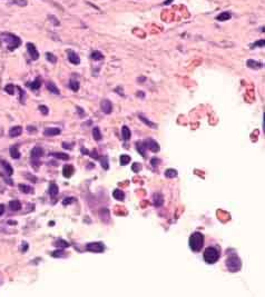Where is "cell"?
Returning <instances> with one entry per match:
<instances>
[{"label":"cell","mask_w":265,"mask_h":297,"mask_svg":"<svg viewBox=\"0 0 265 297\" xmlns=\"http://www.w3.org/2000/svg\"><path fill=\"white\" fill-rule=\"evenodd\" d=\"M0 42L3 45H6L8 50L13 51L21 45V39L14 34L3 32V34H0Z\"/></svg>","instance_id":"obj_1"},{"label":"cell","mask_w":265,"mask_h":297,"mask_svg":"<svg viewBox=\"0 0 265 297\" xmlns=\"http://www.w3.org/2000/svg\"><path fill=\"white\" fill-rule=\"evenodd\" d=\"M228 257L226 259V267L230 272L232 273H235V272H238L242 267V262H241L240 257L236 255L234 251H228Z\"/></svg>","instance_id":"obj_2"},{"label":"cell","mask_w":265,"mask_h":297,"mask_svg":"<svg viewBox=\"0 0 265 297\" xmlns=\"http://www.w3.org/2000/svg\"><path fill=\"white\" fill-rule=\"evenodd\" d=\"M204 246V236L199 231H195L189 237V247L193 251H199Z\"/></svg>","instance_id":"obj_3"},{"label":"cell","mask_w":265,"mask_h":297,"mask_svg":"<svg viewBox=\"0 0 265 297\" xmlns=\"http://www.w3.org/2000/svg\"><path fill=\"white\" fill-rule=\"evenodd\" d=\"M219 259V251L215 247H207L204 251V261L207 264H215Z\"/></svg>","instance_id":"obj_4"},{"label":"cell","mask_w":265,"mask_h":297,"mask_svg":"<svg viewBox=\"0 0 265 297\" xmlns=\"http://www.w3.org/2000/svg\"><path fill=\"white\" fill-rule=\"evenodd\" d=\"M87 251H93V253H104L105 251V246L104 244L100 241H97V243H88L86 245Z\"/></svg>","instance_id":"obj_5"},{"label":"cell","mask_w":265,"mask_h":297,"mask_svg":"<svg viewBox=\"0 0 265 297\" xmlns=\"http://www.w3.org/2000/svg\"><path fill=\"white\" fill-rule=\"evenodd\" d=\"M145 143V146L147 149H149L150 151H153V153H158L160 149V145H158V143L156 140H154V139H147V140L144 141Z\"/></svg>","instance_id":"obj_6"},{"label":"cell","mask_w":265,"mask_h":297,"mask_svg":"<svg viewBox=\"0 0 265 297\" xmlns=\"http://www.w3.org/2000/svg\"><path fill=\"white\" fill-rule=\"evenodd\" d=\"M27 50H28V52H29V56H30V58H31L32 60H37V59L39 58V52H38L37 48H36V46H35L34 44H31V42H28V44H27Z\"/></svg>","instance_id":"obj_7"},{"label":"cell","mask_w":265,"mask_h":297,"mask_svg":"<svg viewBox=\"0 0 265 297\" xmlns=\"http://www.w3.org/2000/svg\"><path fill=\"white\" fill-rule=\"evenodd\" d=\"M100 108L105 114H111L113 111V104H111V100L108 99H103L100 102Z\"/></svg>","instance_id":"obj_8"},{"label":"cell","mask_w":265,"mask_h":297,"mask_svg":"<svg viewBox=\"0 0 265 297\" xmlns=\"http://www.w3.org/2000/svg\"><path fill=\"white\" fill-rule=\"evenodd\" d=\"M31 160H39V158H41L44 156V149L41 147H35L31 150Z\"/></svg>","instance_id":"obj_9"},{"label":"cell","mask_w":265,"mask_h":297,"mask_svg":"<svg viewBox=\"0 0 265 297\" xmlns=\"http://www.w3.org/2000/svg\"><path fill=\"white\" fill-rule=\"evenodd\" d=\"M67 54H68V60L70 61L73 65H79V63H80V58H79V56L75 52V51L68 50L67 51Z\"/></svg>","instance_id":"obj_10"},{"label":"cell","mask_w":265,"mask_h":297,"mask_svg":"<svg viewBox=\"0 0 265 297\" xmlns=\"http://www.w3.org/2000/svg\"><path fill=\"white\" fill-rule=\"evenodd\" d=\"M62 132V130L59 128H56V127H49V128H46L44 132V135L47 137H52V136H57Z\"/></svg>","instance_id":"obj_11"},{"label":"cell","mask_w":265,"mask_h":297,"mask_svg":"<svg viewBox=\"0 0 265 297\" xmlns=\"http://www.w3.org/2000/svg\"><path fill=\"white\" fill-rule=\"evenodd\" d=\"M136 149H137V151L139 153L140 156H143L144 158L147 157V154H146V149L147 148H146L144 141H137V143H136Z\"/></svg>","instance_id":"obj_12"},{"label":"cell","mask_w":265,"mask_h":297,"mask_svg":"<svg viewBox=\"0 0 265 297\" xmlns=\"http://www.w3.org/2000/svg\"><path fill=\"white\" fill-rule=\"evenodd\" d=\"M73 174H74V167L71 165H65L64 169H62V175H64V177L70 178L71 176H73Z\"/></svg>","instance_id":"obj_13"},{"label":"cell","mask_w":265,"mask_h":297,"mask_svg":"<svg viewBox=\"0 0 265 297\" xmlns=\"http://www.w3.org/2000/svg\"><path fill=\"white\" fill-rule=\"evenodd\" d=\"M27 86L28 87H30V89H32V90H38L40 88V86H41V78H40V77H37V78L35 79L32 83H28Z\"/></svg>","instance_id":"obj_14"},{"label":"cell","mask_w":265,"mask_h":297,"mask_svg":"<svg viewBox=\"0 0 265 297\" xmlns=\"http://www.w3.org/2000/svg\"><path fill=\"white\" fill-rule=\"evenodd\" d=\"M22 132V128L20 126H15L13 127V128L9 130V136L13 137V138H15V137H18L20 136Z\"/></svg>","instance_id":"obj_15"},{"label":"cell","mask_w":265,"mask_h":297,"mask_svg":"<svg viewBox=\"0 0 265 297\" xmlns=\"http://www.w3.org/2000/svg\"><path fill=\"white\" fill-rule=\"evenodd\" d=\"M46 87H47V89L49 90L50 93L55 94V95H59V94H60V91H59L58 87H57V86L55 85V84L52 83V81H47Z\"/></svg>","instance_id":"obj_16"},{"label":"cell","mask_w":265,"mask_h":297,"mask_svg":"<svg viewBox=\"0 0 265 297\" xmlns=\"http://www.w3.org/2000/svg\"><path fill=\"white\" fill-rule=\"evenodd\" d=\"M122 136H123V139L125 141L129 140L130 137H132V132H130V129L128 128L127 126H123L122 127Z\"/></svg>","instance_id":"obj_17"},{"label":"cell","mask_w":265,"mask_h":297,"mask_svg":"<svg viewBox=\"0 0 265 297\" xmlns=\"http://www.w3.org/2000/svg\"><path fill=\"white\" fill-rule=\"evenodd\" d=\"M153 200H154V205L156 207H160L163 205V202H164V198H163V196L160 195V194H154Z\"/></svg>","instance_id":"obj_18"},{"label":"cell","mask_w":265,"mask_h":297,"mask_svg":"<svg viewBox=\"0 0 265 297\" xmlns=\"http://www.w3.org/2000/svg\"><path fill=\"white\" fill-rule=\"evenodd\" d=\"M246 65H247V67H250V68H252V69H260L263 67L262 62H258V61H256V60H252V59L247 60Z\"/></svg>","instance_id":"obj_19"},{"label":"cell","mask_w":265,"mask_h":297,"mask_svg":"<svg viewBox=\"0 0 265 297\" xmlns=\"http://www.w3.org/2000/svg\"><path fill=\"white\" fill-rule=\"evenodd\" d=\"M113 196H114V198H115L116 200H119V202H123V200L125 199V194H124L123 190H120V189H115V190H114Z\"/></svg>","instance_id":"obj_20"},{"label":"cell","mask_w":265,"mask_h":297,"mask_svg":"<svg viewBox=\"0 0 265 297\" xmlns=\"http://www.w3.org/2000/svg\"><path fill=\"white\" fill-rule=\"evenodd\" d=\"M9 208L14 212H17V210L21 209V202L19 200H11L9 202Z\"/></svg>","instance_id":"obj_21"},{"label":"cell","mask_w":265,"mask_h":297,"mask_svg":"<svg viewBox=\"0 0 265 297\" xmlns=\"http://www.w3.org/2000/svg\"><path fill=\"white\" fill-rule=\"evenodd\" d=\"M1 165H3V167L5 168L6 173H7L8 176H11L14 174V169L13 167H11V165H10L9 163H7L6 160H1Z\"/></svg>","instance_id":"obj_22"},{"label":"cell","mask_w":265,"mask_h":297,"mask_svg":"<svg viewBox=\"0 0 265 297\" xmlns=\"http://www.w3.org/2000/svg\"><path fill=\"white\" fill-rule=\"evenodd\" d=\"M54 245L57 248H60V249H65L67 248V247H69V244L67 243L66 240H64V239H58L57 241H55Z\"/></svg>","instance_id":"obj_23"},{"label":"cell","mask_w":265,"mask_h":297,"mask_svg":"<svg viewBox=\"0 0 265 297\" xmlns=\"http://www.w3.org/2000/svg\"><path fill=\"white\" fill-rule=\"evenodd\" d=\"M58 192H59L58 186H57L55 183H51V184H50V186H49V195L51 196L52 198L56 197V196L58 195Z\"/></svg>","instance_id":"obj_24"},{"label":"cell","mask_w":265,"mask_h":297,"mask_svg":"<svg viewBox=\"0 0 265 297\" xmlns=\"http://www.w3.org/2000/svg\"><path fill=\"white\" fill-rule=\"evenodd\" d=\"M231 18H232V16L230 12L224 11V12H222V14H219V15L216 17V19L219 20V21H226V20H230Z\"/></svg>","instance_id":"obj_25"},{"label":"cell","mask_w":265,"mask_h":297,"mask_svg":"<svg viewBox=\"0 0 265 297\" xmlns=\"http://www.w3.org/2000/svg\"><path fill=\"white\" fill-rule=\"evenodd\" d=\"M138 118H139V119L142 120V122H144V124H146L148 127H150V128H157V126H156V125H155L154 122H150V120H149V119H147V118H146V117H144L143 115H138Z\"/></svg>","instance_id":"obj_26"},{"label":"cell","mask_w":265,"mask_h":297,"mask_svg":"<svg viewBox=\"0 0 265 297\" xmlns=\"http://www.w3.org/2000/svg\"><path fill=\"white\" fill-rule=\"evenodd\" d=\"M50 156L56 157V158L62 159V160H68L69 159V155H67V154H65V153H51L50 154Z\"/></svg>","instance_id":"obj_27"},{"label":"cell","mask_w":265,"mask_h":297,"mask_svg":"<svg viewBox=\"0 0 265 297\" xmlns=\"http://www.w3.org/2000/svg\"><path fill=\"white\" fill-rule=\"evenodd\" d=\"M10 156L13 157L14 159H19L20 158V153L18 150L17 146H13L10 148Z\"/></svg>","instance_id":"obj_28"},{"label":"cell","mask_w":265,"mask_h":297,"mask_svg":"<svg viewBox=\"0 0 265 297\" xmlns=\"http://www.w3.org/2000/svg\"><path fill=\"white\" fill-rule=\"evenodd\" d=\"M79 81L77 80V79H71L70 81H69V87H70V89L73 90V91H78L79 90Z\"/></svg>","instance_id":"obj_29"},{"label":"cell","mask_w":265,"mask_h":297,"mask_svg":"<svg viewBox=\"0 0 265 297\" xmlns=\"http://www.w3.org/2000/svg\"><path fill=\"white\" fill-rule=\"evenodd\" d=\"M177 170L176 169H173V168H170V169H166V171H165V177L166 178H175L177 176Z\"/></svg>","instance_id":"obj_30"},{"label":"cell","mask_w":265,"mask_h":297,"mask_svg":"<svg viewBox=\"0 0 265 297\" xmlns=\"http://www.w3.org/2000/svg\"><path fill=\"white\" fill-rule=\"evenodd\" d=\"M19 190L21 192H24V194H29V192H34V189H32L30 186L24 185V184H20V185H19Z\"/></svg>","instance_id":"obj_31"},{"label":"cell","mask_w":265,"mask_h":297,"mask_svg":"<svg viewBox=\"0 0 265 297\" xmlns=\"http://www.w3.org/2000/svg\"><path fill=\"white\" fill-rule=\"evenodd\" d=\"M93 137L95 140L99 141L101 139V134H100V130H99L98 127H95V128L93 129Z\"/></svg>","instance_id":"obj_32"},{"label":"cell","mask_w":265,"mask_h":297,"mask_svg":"<svg viewBox=\"0 0 265 297\" xmlns=\"http://www.w3.org/2000/svg\"><path fill=\"white\" fill-rule=\"evenodd\" d=\"M91 58L94 59V60H101V59L104 58V56L101 55V52L100 51H98V50H95V51H93L91 52Z\"/></svg>","instance_id":"obj_33"},{"label":"cell","mask_w":265,"mask_h":297,"mask_svg":"<svg viewBox=\"0 0 265 297\" xmlns=\"http://www.w3.org/2000/svg\"><path fill=\"white\" fill-rule=\"evenodd\" d=\"M119 159H120V165L122 166L127 165V164L130 161V157L128 156V155H122Z\"/></svg>","instance_id":"obj_34"},{"label":"cell","mask_w":265,"mask_h":297,"mask_svg":"<svg viewBox=\"0 0 265 297\" xmlns=\"http://www.w3.org/2000/svg\"><path fill=\"white\" fill-rule=\"evenodd\" d=\"M46 58L48 59V61L51 63H55L57 61V57L55 55H52L51 52H47L46 54Z\"/></svg>","instance_id":"obj_35"},{"label":"cell","mask_w":265,"mask_h":297,"mask_svg":"<svg viewBox=\"0 0 265 297\" xmlns=\"http://www.w3.org/2000/svg\"><path fill=\"white\" fill-rule=\"evenodd\" d=\"M5 91L9 95H14L15 94V86L14 85H7L5 87Z\"/></svg>","instance_id":"obj_36"},{"label":"cell","mask_w":265,"mask_h":297,"mask_svg":"<svg viewBox=\"0 0 265 297\" xmlns=\"http://www.w3.org/2000/svg\"><path fill=\"white\" fill-rule=\"evenodd\" d=\"M17 89L19 90V93H20V102H21V104H25L26 93L24 91V89H21L20 87H17Z\"/></svg>","instance_id":"obj_37"},{"label":"cell","mask_w":265,"mask_h":297,"mask_svg":"<svg viewBox=\"0 0 265 297\" xmlns=\"http://www.w3.org/2000/svg\"><path fill=\"white\" fill-rule=\"evenodd\" d=\"M132 171H134V173H139L140 169H142V165H140L139 163H134V164H132Z\"/></svg>","instance_id":"obj_38"},{"label":"cell","mask_w":265,"mask_h":297,"mask_svg":"<svg viewBox=\"0 0 265 297\" xmlns=\"http://www.w3.org/2000/svg\"><path fill=\"white\" fill-rule=\"evenodd\" d=\"M100 164H101V166H103V168L107 170L108 169V158L107 157L105 156V157H103V158H100Z\"/></svg>","instance_id":"obj_39"},{"label":"cell","mask_w":265,"mask_h":297,"mask_svg":"<svg viewBox=\"0 0 265 297\" xmlns=\"http://www.w3.org/2000/svg\"><path fill=\"white\" fill-rule=\"evenodd\" d=\"M64 254H65V253H64V249H60V248H59V249H57V251H55L54 253L51 254V255L54 256V257H57V258H58V257H62V256H64Z\"/></svg>","instance_id":"obj_40"},{"label":"cell","mask_w":265,"mask_h":297,"mask_svg":"<svg viewBox=\"0 0 265 297\" xmlns=\"http://www.w3.org/2000/svg\"><path fill=\"white\" fill-rule=\"evenodd\" d=\"M264 44H265V40L261 39V40H258V41L254 42V44L251 46V48H255V47H264Z\"/></svg>","instance_id":"obj_41"},{"label":"cell","mask_w":265,"mask_h":297,"mask_svg":"<svg viewBox=\"0 0 265 297\" xmlns=\"http://www.w3.org/2000/svg\"><path fill=\"white\" fill-rule=\"evenodd\" d=\"M75 200H76V199H75L74 197H67V198H65V199L62 200V205H65V206H67V205L71 204V202H74Z\"/></svg>","instance_id":"obj_42"},{"label":"cell","mask_w":265,"mask_h":297,"mask_svg":"<svg viewBox=\"0 0 265 297\" xmlns=\"http://www.w3.org/2000/svg\"><path fill=\"white\" fill-rule=\"evenodd\" d=\"M39 110L42 115H48V111H49V110H48V107H46V106H44V105L39 106Z\"/></svg>","instance_id":"obj_43"},{"label":"cell","mask_w":265,"mask_h":297,"mask_svg":"<svg viewBox=\"0 0 265 297\" xmlns=\"http://www.w3.org/2000/svg\"><path fill=\"white\" fill-rule=\"evenodd\" d=\"M14 3H17L18 6H21V7H25L27 5V0H14Z\"/></svg>","instance_id":"obj_44"},{"label":"cell","mask_w":265,"mask_h":297,"mask_svg":"<svg viewBox=\"0 0 265 297\" xmlns=\"http://www.w3.org/2000/svg\"><path fill=\"white\" fill-rule=\"evenodd\" d=\"M160 163V160L158 158H153L152 159V165H153V167H157V165L158 164Z\"/></svg>","instance_id":"obj_45"},{"label":"cell","mask_w":265,"mask_h":297,"mask_svg":"<svg viewBox=\"0 0 265 297\" xmlns=\"http://www.w3.org/2000/svg\"><path fill=\"white\" fill-rule=\"evenodd\" d=\"M89 155H90L91 157H94V158H95V159H99L98 154H97V151H96V150H93V153H90V154H89Z\"/></svg>","instance_id":"obj_46"},{"label":"cell","mask_w":265,"mask_h":297,"mask_svg":"<svg viewBox=\"0 0 265 297\" xmlns=\"http://www.w3.org/2000/svg\"><path fill=\"white\" fill-rule=\"evenodd\" d=\"M27 177H29V178H28V179H29V180H31L32 183H36V181H37V179H36V177H34V176H31V175H28V174H27Z\"/></svg>","instance_id":"obj_47"},{"label":"cell","mask_w":265,"mask_h":297,"mask_svg":"<svg viewBox=\"0 0 265 297\" xmlns=\"http://www.w3.org/2000/svg\"><path fill=\"white\" fill-rule=\"evenodd\" d=\"M27 249H28V244H27V243H24V244H22V249H21V251H24V253H25V251H27Z\"/></svg>","instance_id":"obj_48"},{"label":"cell","mask_w":265,"mask_h":297,"mask_svg":"<svg viewBox=\"0 0 265 297\" xmlns=\"http://www.w3.org/2000/svg\"><path fill=\"white\" fill-rule=\"evenodd\" d=\"M3 213H5V205H0V216L3 215Z\"/></svg>","instance_id":"obj_49"},{"label":"cell","mask_w":265,"mask_h":297,"mask_svg":"<svg viewBox=\"0 0 265 297\" xmlns=\"http://www.w3.org/2000/svg\"><path fill=\"white\" fill-rule=\"evenodd\" d=\"M77 110H78V112L80 114V117H83L84 115H85V111H84V110H81L80 107H77Z\"/></svg>","instance_id":"obj_50"},{"label":"cell","mask_w":265,"mask_h":297,"mask_svg":"<svg viewBox=\"0 0 265 297\" xmlns=\"http://www.w3.org/2000/svg\"><path fill=\"white\" fill-rule=\"evenodd\" d=\"M81 154H85V155H89L88 150L86 148H81Z\"/></svg>","instance_id":"obj_51"},{"label":"cell","mask_w":265,"mask_h":297,"mask_svg":"<svg viewBox=\"0 0 265 297\" xmlns=\"http://www.w3.org/2000/svg\"><path fill=\"white\" fill-rule=\"evenodd\" d=\"M62 147H64V148H66V149H69V148H71V145H68V144H62Z\"/></svg>","instance_id":"obj_52"},{"label":"cell","mask_w":265,"mask_h":297,"mask_svg":"<svg viewBox=\"0 0 265 297\" xmlns=\"http://www.w3.org/2000/svg\"><path fill=\"white\" fill-rule=\"evenodd\" d=\"M49 18H50V20H54L55 24H59V21H58V20H55V19H54V17H52V16H50Z\"/></svg>","instance_id":"obj_53"},{"label":"cell","mask_w":265,"mask_h":297,"mask_svg":"<svg viewBox=\"0 0 265 297\" xmlns=\"http://www.w3.org/2000/svg\"><path fill=\"white\" fill-rule=\"evenodd\" d=\"M170 3H173V0H166V1H165V3H163V5H165V6H166V5H170Z\"/></svg>","instance_id":"obj_54"},{"label":"cell","mask_w":265,"mask_h":297,"mask_svg":"<svg viewBox=\"0 0 265 297\" xmlns=\"http://www.w3.org/2000/svg\"><path fill=\"white\" fill-rule=\"evenodd\" d=\"M28 130L31 132V130H36V128H32V127H28Z\"/></svg>","instance_id":"obj_55"},{"label":"cell","mask_w":265,"mask_h":297,"mask_svg":"<svg viewBox=\"0 0 265 297\" xmlns=\"http://www.w3.org/2000/svg\"><path fill=\"white\" fill-rule=\"evenodd\" d=\"M137 95H139V96H140V97H144V94H142V93H138V94H137Z\"/></svg>","instance_id":"obj_56"}]
</instances>
